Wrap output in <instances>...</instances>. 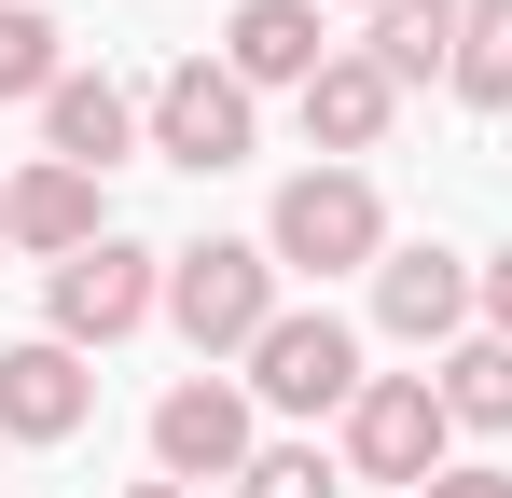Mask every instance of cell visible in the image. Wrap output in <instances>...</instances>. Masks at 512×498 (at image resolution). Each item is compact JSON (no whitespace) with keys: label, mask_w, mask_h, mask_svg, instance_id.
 Listing matches in <instances>:
<instances>
[{"label":"cell","mask_w":512,"mask_h":498,"mask_svg":"<svg viewBox=\"0 0 512 498\" xmlns=\"http://www.w3.org/2000/svg\"><path fill=\"white\" fill-rule=\"evenodd\" d=\"M0 249H14V222H0Z\"/></svg>","instance_id":"cell-22"},{"label":"cell","mask_w":512,"mask_h":498,"mask_svg":"<svg viewBox=\"0 0 512 498\" xmlns=\"http://www.w3.org/2000/svg\"><path fill=\"white\" fill-rule=\"evenodd\" d=\"M457 97L471 111H512V0H471V28H457Z\"/></svg>","instance_id":"cell-17"},{"label":"cell","mask_w":512,"mask_h":498,"mask_svg":"<svg viewBox=\"0 0 512 498\" xmlns=\"http://www.w3.org/2000/svg\"><path fill=\"white\" fill-rule=\"evenodd\" d=\"M139 139H153V125H139V97H125L111 70H70L56 97H42V153H56V166H84V180H97V166H125Z\"/></svg>","instance_id":"cell-13"},{"label":"cell","mask_w":512,"mask_h":498,"mask_svg":"<svg viewBox=\"0 0 512 498\" xmlns=\"http://www.w3.org/2000/svg\"><path fill=\"white\" fill-rule=\"evenodd\" d=\"M360 14H374V0H360Z\"/></svg>","instance_id":"cell-23"},{"label":"cell","mask_w":512,"mask_h":498,"mask_svg":"<svg viewBox=\"0 0 512 498\" xmlns=\"http://www.w3.org/2000/svg\"><path fill=\"white\" fill-rule=\"evenodd\" d=\"M457 28H471V0H374V42H360V56L416 97V83L457 70Z\"/></svg>","instance_id":"cell-14"},{"label":"cell","mask_w":512,"mask_h":498,"mask_svg":"<svg viewBox=\"0 0 512 498\" xmlns=\"http://www.w3.org/2000/svg\"><path fill=\"white\" fill-rule=\"evenodd\" d=\"M167 332L194 346V374H208V360H250L263 332H277V249H263V236L167 249Z\"/></svg>","instance_id":"cell-1"},{"label":"cell","mask_w":512,"mask_h":498,"mask_svg":"<svg viewBox=\"0 0 512 498\" xmlns=\"http://www.w3.org/2000/svg\"><path fill=\"white\" fill-rule=\"evenodd\" d=\"M416 498H512V471H485V457H457V471H429Z\"/></svg>","instance_id":"cell-19"},{"label":"cell","mask_w":512,"mask_h":498,"mask_svg":"<svg viewBox=\"0 0 512 498\" xmlns=\"http://www.w3.org/2000/svg\"><path fill=\"white\" fill-rule=\"evenodd\" d=\"M70 83V56H56V14L42 0H0V111H42Z\"/></svg>","instance_id":"cell-16"},{"label":"cell","mask_w":512,"mask_h":498,"mask_svg":"<svg viewBox=\"0 0 512 498\" xmlns=\"http://www.w3.org/2000/svg\"><path fill=\"white\" fill-rule=\"evenodd\" d=\"M263 249H277V277H374L402 236H388V194L360 166H291L263 208Z\"/></svg>","instance_id":"cell-2"},{"label":"cell","mask_w":512,"mask_h":498,"mask_svg":"<svg viewBox=\"0 0 512 498\" xmlns=\"http://www.w3.org/2000/svg\"><path fill=\"white\" fill-rule=\"evenodd\" d=\"M139 125H153V153H167V166L222 180V166H250V139H263V97L222 70V56H180V70L139 97Z\"/></svg>","instance_id":"cell-5"},{"label":"cell","mask_w":512,"mask_h":498,"mask_svg":"<svg viewBox=\"0 0 512 498\" xmlns=\"http://www.w3.org/2000/svg\"><path fill=\"white\" fill-rule=\"evenodd\" d=\"M222 498H346V471L319 457V443H263V457H250Z\"/></svg>","instance_id":"cell-18"},{"label":"cell","mask_w":512,"mask_h":498,"mask_svg":"<svg viewBox=\"0 0 512 498\" xmlns=\"http://www.w3.org/2000/svg\"><path fill=\"white\" fill-rule=\"evenodd\" d=\"M263 457V402H250V374H180L167 402H153V471H167V485H236V471H250Z\"/></svg>","instance_id":"cell-4"},{"label":"cell","mask_w":512,"mask_h":498,"mask_svg":"<svg viewBox=\"0 0 512 498\" xmlns=\"http://www.w3.org/2000/svg\"><path fill=\"white\" fill-rule=\"evenodd\" d=\"M222 70L250 83V97H305V83L333 70V42H319V0H236V28H222Z\"/></svg>","instance_id":"cell-10"},{"label":"cell","mask_w":512,"mask_h":498,"mask_svg":"<svg viewBox=\"0 0 512 498\" xmlns=\"http://www.w3.org/2000/svg\"><path fill=\"white\" fill-rule=\"evenodd\" d=\"M0 222H14V249H42V263H70V249H97V236H111L97 180H84V166H56V153L0 180Z\"/></svg>","instance_id":"cell-12"},{"label":"cell","mask_w":512,"mask_h":498,"mask_svg":"<svg viewBox=\"0 0 512 498\" xmlns=\"http://www.w3.org/2000/svg\"><path fill=\"white\" fill-rule=\"evenodd\" d=\"M305 111V153L319 166H360V153H388V125H402V83L374 70V56H333V70L291 97Z\"/></svg>","instance_id":"cell-11"},{"label":"cell","mask_w":512,"mask_h":498,"mask_svg":"<svg viewBox=\"0 0 512 498\" xmlns=\"http://www.w3.org/2000/svg\"><path fill=\"white\" fill-rule=\"evenodd\" d=\"M485 319V263H457V249H388L374 263V332H402V346H471Z\"/></svg>","instance_id":"cell-8"},{"label":"cell","mask_w":512,"mask_h":498,"mask_svg":"<svg viewBox=\"0 0 512 498\" xmlns=\"http://www.w3.org/2000/svg\"><path fill=\"white\" fill-rule=\"evenodd\" d=\"M125 498H194V485H167V471H153V485H125Z\"/></svg>","instance_id":"cell-21"},{"label":"cell","mask_w":512,"mask_h":498,"mask_svg":"<svg viewBox=\"0 0 512 498\" xmlns=\"http://www.w3.org/2000/svg\"><path fill=\"white\" fill-rule=\"evenodd\" d=\"M346 471H360V485H402V498H416L429 471H457L443 388H429V374H374V388L346 402Z\"/></svg>","instance_id":"cell-6"},{"label":"cell","mask_w":512,"mask_h":498,"mask_svg":"<svg viewBox=\"0 0 512 498\" xmlns=\"http://www.w3.org/2000/svg\"><path fill=\"white\" fill-rule=\"evenodd\" d=\"M485 332H499V346H512V249H499V263H485Z\"/></svg>","instance_id":"cell-20"},{"label":"cell","mask_w":512,"mask_h":498,"mask_svg":"<svg viewBox=\"0 0 512 498\" xmlns=\"http://www.w3.org/2000/svg\"><path fill=\"white\" fill-rule=\"evenodd\" d=\"M360 388H374V374H360V332H346L333 305H277V332L250 346V402L263 415H346Z\"/></svg>","instance_id":"cell-7"},{"label":"cell","mask_w":512,"mask_h":498,"mask_svg":"<svg viewBox=\"0 0 512 498\" xmlns=\"http://www.w3.org/2000/svg\"><path fill=\"white\" fill-rule=\"evenodd\" d=\"M429 388H443V415H457V429H512V346H499V332L443 346V360H429Z\"/></svg>","instance_id":"cell-15"},{"label":"cell","mask_w":512,"mask_h":498,"mask_svg":"<svg viewBox=\"0 0 512 498\" xmlns=\"http://www.w3.org/2000/svg\"><path fill=\"white\" fill-rule=\"evenodd\" d=\"M42 319H56V346H125L139 319H167V249H139V236H97L70 249V263H42Z\"/></svg>","instance_id":"cell-3"},{"label":"cell","mask_w":512,"mask_h":498,"mask_svg":"<svg viewBox=\"0 0 512 498\" xmlns=\"http://www.w3.org/2000/svg\"><path fill=\"white\" fill-rule=\"evenodd\" d=\"M84 415H97V374H84V346H56V332L0 346V443H70Z\"/></svg>","instance_id":"cell-9"}]
</instances>
